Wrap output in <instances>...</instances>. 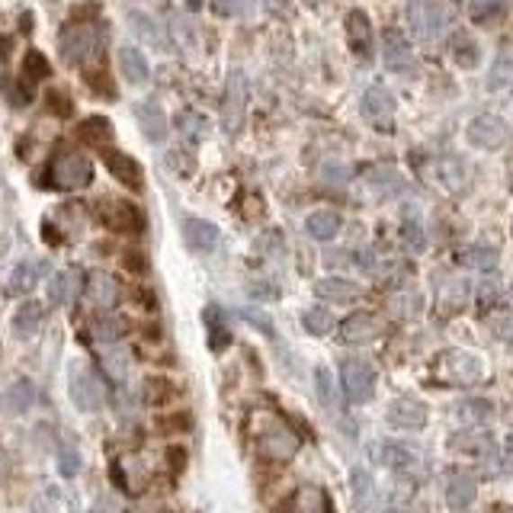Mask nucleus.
<instances>
[{
    "instance_id": "obj_21",
    "label": "nucleus",
    "mask_w": 513,
    "mask_h": 513,
    "mask_svg": "<svg viewBox=\"0 0 513 513\" xmlns=\"http://www.w3.org/2000/svg\"><path fill=\"white\" fill-rule=\"evenodd\" d=\"M84 289H87L90 302L96 308H112L119 302V295H122V286H119V279L112 273H94Z\"/></svg>"
},
{
    "instance_id": "obj_57",
    "label": "nucleus",
    "mask_w": 513,
    "mask_h": 513,
    "mask_svg": "<svg viewBox=\"0 0 513 513\" xmlns=\"http://www.w3.org/2000/svg\"><path fill=\"white\" fill-rule=\"evenodd\" d=\"M7 49H10V42L4 36H0V55H7Z\"/></svg>"
},
{
    "instance_id": "obj_59",
    "label": "nucleus",
    "mask_w": 513,
    "mask_h": 513,
    "mask_svg": "<svg viewBox=\"0 0 513 513\" xmlns=\"http://www.w3.org/2000/svg\"><path fill=\"white\" fill-rule=\"evenodd\" d=\"M283 513H289V510H283Z\"/></svg>"
},
{
    "instance_id": "obj_28",
    "label": "nucleus",
    "mask_w": 513,
    "mask_h": 513,
    "mask_svg": "<svg viewBox=\"0 0 513 513\" xmlns=\"http://www.w3.org/2000/svg\"><path fill=\"white\" fill-rule=\"evenodd\" d=\"M141 398H145V404H151V408H164V404H170L176 398V389L167 375H148V379L141 382Z\"/></svg>"
},
{
    "instance_id": "obj_7",
    "label": "nucleus",
    "mask_w": 513,
    "mask_h": 513,
    "mask_svg": "<svg viewBox=\"0 0 513 513\" xmlns=\"http://www.w3.org/2000/svg\"><path fill=\"white\" fill-rule=\"evenodd\" d=\"M340 385H344V395L353 404H366L375 395V369L369 366L366 359H344L340 363Z\"/></svg>"
},
{
    "instance_id": "obj_23",
    "label": "nucleus",
    "mask_w": 513,
    "mask_h": 513,
    "mask_svg": "<svg viewBox=\"0 0 513 513\" xmlns=\"http://www.w3.org/2000/svg\"><path fill=\"white\" fill-rule=\"evenodd\" d=\"M375 459L395 472H410L418 465V449L404 446V443H379L375 446Z\"/></svg>"
},
{
    "instance_id": "obj_8",
    "label": "nucleus",
    "mask_w": 513,
    "mask_h": 513,
    "mask_svg": "<svg viewBox=\"0 0 513 513\" xmlns=\"http://www.w3.org/2000/svg\"><path fill=\"white\" fill-rule=\"evenodd\" d=\"M465 139H469V145L482 148V151H500L510 141V125L500 116H494V112H482V116H475L469 122Z\"/></svg>"
},
{
    "instance_id": "obj_6",
    "label": "nucleus",
    "mask_w": 513,
    "mask_h": 513,
    "mask_svg": "<svg viewBox=\"0 0 513 513\" xmlns=\"http://www.w3.org/2000/svg\"><path fill=\"white\" fill-rule=\"evenodd\" d=\"M100 221L116 235H141L145 231V212L129 199H103Z\"/></svg>"
},
{
    "instance_id": "obj_5",
    "label": "nucleus",
    "mask_w": 513,
    "mask_h": 513,
    "mask_svg": "<svg viewBox=\"0 0 513 513\" xmlns=\"http://www.w3.org/2000/svg\"><path fill=\"white\" fill-rule=\"evenodd\" d=\"M68 392H71V401L77 410L84 414H96L106 401V389H103L100 375L94 373L84 363H74L71 366V379H68Z\"/></svg>"
},
{
    "instance_id": "obj_30",
    "label": "nucleus",
    "mask_w": 513,
    "mask_h": 513,
    "mask_svg": "<svg viewBox=\"0 0 513 513\" xmlns=\"http://www.w3.org/2000/svg\"><path fill=\"white\" fill-rule=\"evenodd\" d=\"M244 84H241V74L231 71V81H228V94H225V106H228V132H238V125H241L244 116Z\"/></svg>"
},
{
    "instance_id": "obj_3",
    "label": "nucleus",
    "mask_w": 513,
    "mask_h": 513,
    "mask_svg": "<svg viewBox=\"0 0 513 513\" xmlns=\"http://www.w3.org/2000/svg\"><path fill=\"white\" fill-rule=\"evenodd\" d=\"M256 449H260L264 459L289 462L295 453H299V436H295L286 424H279V420H273V418H264L256 424Z\"/></svg>"
},
{
    "instance_id": "obj_51",
    "label": "nucleus",
    "mask_w": 513,
    "mask_h": 513,
    "mask_svg": "<svg viewBox=\"0 0 513 513\" xmlns=\"http://www.w3.org/2000/svg\"><path fill=\"white\" fill-rule=\"evenodd\" d=\"M122 264H125V270H129V273H148V256L139 254V250H125Z\"/></svg>"
},
{
    "instance_id": "obj_26",
    "label": "nucleus",
    "mask_w": 513,
    "mask_h": 513,
    "mask_svg": "<svg viewBox=\"0 0 513 513\" xmlns=\"http://www.w3.org/2000/svg\"><path fill=\"white\" fill-rule=\"evenodd\" d=\"M340 215L334 212V209H318V212L308 215L305 228H308V235L315 238V241H334V238L340 235Z\"/></svg>"
},
{
    "instance_id": "obj_1",
    "label": "nucleus",
    "mask_w": 513,
    "mask_h": 513,
    "mask_svg": "<svg viewBox=\"0 0 513 513\" xmlns=\"http://www.w3.org/2000/svg\"><path fill=\"white\" fill-rule=\"evenodd\" d=\"M45 180H49L51 190H68V193L84 190V186L94 184V161H90L81 148L61 145L58 151L51 154Z\"/></svg>"
},
{
    "instance_id": "obj_43",
    "label": "nucleus",
    "mask_w": 513,
    "mask_h": 513,
    "mask_svg": "<svg viewBox=\"0 0 513 513\" xmlns=\"http://www.w3.org/2000/svg\"><path fill=\"white\" fill-rule=\"evenodd\" d=\"M315 392H318V401L328 410L338 404V392H334V379H330L328 369H315Z\"/></svg>"
},
{
    "instance_id": "obj_11",
    "label": "nucleus",
    "mask_w": 513,
    "mask_h": 513,
    "mask_svg": "<svg viewBox=\"0 0 513 513\" xmlns=\"http://www.w3.org/2000/svg\"><path fill=\"white\" fill-rule=\"evenodd\" d=\"M340 340L350 346H363V344H373L375 338L382 334V321L373 315V311H353L350 318L340 321Z\"/></svg>"
},
{
    "instance_id": "obj_47",
    "label": "nucleus",
    "mask_w": 513,
    "mask_h": 513,
    "mask_svg": "<svg viewBox=\"0 0 513 513\" xmlns=\"http://www.w3.org/2000/svg\"><path fill=\"white\" fill-rule=\"evenodd\" d=\"M353 491H356V504L366 510L369 504H373V482H369L366 472H353Z\"/></svg>"
},
{
    "instance_id": "obj_39",
    "label": "nucleus",
    "mask_w": 513,
    "mask_h": 513,
    "mask_svg": "<svg viewBox=\"0 0 513 513\" xmlns=\"http://www.w3.org/2000/svg\"><path fill=\"white\" fill-rule=\"evenodd\" d=\"M174 125H176V132L186 135V139H199V135L209 132V119L199 116V112H193V110L180 112V116L174 119Z\"/></svg>"
},
{
    "instance_id": "obj_9",
    "label": "nucleus",
    "mask_w": 513,
    "mask_h": 513,
    "mask_svg": "<svg viewBox=\"0 0 513 513\" xmlns=\"http://www.w3.org/2000/svg\"><path fill=\"white\" fill-rule=\"evenodd\" d=\"M395 110H398V103L389 87L375 84V87H369L366 94H363V116H366V122L375 125L379 132H392V129H395Z\"/></svg>"
},
{
    "instance_id": "obj_48",
    "label": "nucleus",
    "mask_w": 513,
    "mask_h": 513,
    "mask_svg": "<svg viewBox=\"0 0 513 513\" xmlns=\"http://www.w3.org/2000/svg\"><path fill=\"white\" fill-rule=\"evenodd\" d=\"M238 315H241L248 324H254V328L260 330V334H266V338H276V328H273V321L264 315V311H256V308H241Z\"/></svg>"
},
{
    "instance_id": "obj_16",
    "label": "nucleus",
    "mask_w": 513,
    "mask_h": 513,
    "mask_svg": "<svg viewBox=\"0 0 513 513\" xmlns=\"http://www.w3.org/2000/svg\"><path fill=\"white\" fill-rule=\"evenodd\" d=\"M45 324V305L36 299H26L14 311V334L20 340H32Z\"/></svg>"
},
{
    "instance_id": "obj_27",
    "label": "nucleus",
    "mask_w": 513,
    "mask_h": 513,
    "mask_svg": "<svg viewBox=\"0 0 513 513\" xmlns=\"http://www.w3.org/2000/svg\"><path fill=\"white\" fill-rule=\"evenodd\" d=\"M77 139L84 145H94V148H106L112 141V122L106 116H87L81 125H77Z\"/></svg>"
},
{
    "instance_id": "obj_41",
    "label": "nucleus",
    "mask_w": 513,
    "mask_h": 513,
    "mask_svg": "<svg viewBox=\"0 0 513 513\" xmlns=\"http://www.w3.org/2000/svg\"><path fill=\"white\" fill-rule=\"evenodd\" d=\"M504 0H475L472 4V20L475 22H482V26H488V22H494V20H500L504 16Z\"/></svg>"
},
{
    "instance_id": "obj_49",
    "label": "nucleus",
    "mask_w": 513,
    "mask_h": 513,
    "mask_svg": "<svg viewBox=\"0 0 513 513\" xmlns=\"http://www.w3.org/2000/svg\"><path fill=\"white\" fill-rule=\"evenodd\" d=\"M58 469H61V475H68V478L77 475V469H81V455H77V449H74V446H65V449H61Z\"/></svg>"
},
{
    "instance_id": "obj_44",
    "label": "nucleus",
    "mask_w": 513,
    "mask_h": 513,
    "mask_svg": "<svg viewBox=\"0 0 513 513\" xmlns=\"http://www.w3.org/2000/svg\"><path fill=\"white\" fill-rule=\"evenodd\" d=\"M45 106H49L51 112L58 119H68L74 112V103H71V96L65 94V90H58V87H51V90H45Z\"/></svg>"
},
{
    "instance_id": "obj_13",
    "label": "nucleus",
    "mask_w": 513,
    "mask_h": 513,
    "mask_svg": "<svg viewBox=\"0 0 513 513\" xmlns=\"http://www.w3.org/2000/svg\"><path fill=\"white\" fill-rule=\"evenodd\" d=\"M385 420L398 430H424L427 427V404L420 398H395L385 410Z\"/></svg>"
},
{
    "instance_id": "obj_38",
    "label": "nucleus",
    "mask_w": 513,
    "mask_h": 513,
    "mask_svg": "<svg viewBox=\"0 0 513 513\" xmlns=\"http://www.w3.org/2000/svg\"><path fill=\"white\" fill-rule=\"evenodd\" d=\"M302 324H305L308 334H315V338H324V334H330V328H334V318H330L328 308L315 305V308H308L305 315H302Z\"/></svg>"
},
{
    "instance_id": "obj_45",
    "label": "nucleus",
    "mask_w": 513,
    "mask_h": 513,
    "mask_svg": "<svg viewBox=\"0 0 513 513\" xmlns=\"http://www.w3.org/2000/svg\"><path fill=\"white\" fill-rule=\"evenodd\" d=\"M256 10V0H215L219 16H250Z\"/></svg>"
},
{
    "instance_id": "obj_14",
    "label": "nucleus",
    "mask_w": 513,
    "mask_h": 513,
    "mask_svg": "<svg viewBox=\"0 0 513 513\" xmlns=\"http://www.w3.org/2000/svg\"><path fill=\"white\" fill-rule=\"evenodd\" d=\"M84 286H87V279H84V273L77 270V266H68V270H58L55 276H51L49 283V299L51 305H74V302L81 299Z\"/></svg>"
},
{
    "instance_id": "obj_42",
    "label": "nucleus",
    "mask_w": 513,
    "mask_h": 513,
    "mask_svg": "<svg viewBox=\"0 0 513 513\" xmlns=\"http://www.w3.org/2000/svg\"><path fill=\"white\" fill-rule=\"evenodd\" d=\"M193 427L190 410H174V414H161L158 418V430L161 433H186Z\"/></svg>"
},
{
    "instance_id": "obj_20",
    "label": "nucleus",
    "mask_w": 513,
    "mask_h": 513,
    "mask_svg": "<svg viewBox=\"0 0 513 513\" xmlns=\"http://www.w3.org/2000/svg\"><path fill=\"white\" fill-rule=\"evenodd\" d=\"M315 295L318 299H328L334 305H350L363 295V289L353 283V279H344V276H328V279H318L315 286Z\"/></svg>"
},
{
    "instance_id": "obj_25",
    "label": "nucleus",
    "mask_w": 513,
    "mask_h": 513,
    "mask_svg": "<svg viewBox=\"0 0 513 513\" xmlns=\"http://www.w3.org/2000/svg\"><path fill=\"white\" fill-rule=\"evenodd\" d=\"M100 369L110 375V379L125 382V379H129V373H132V353L125 350V346H119V344H110L106 350L100 353Z\"/></svg>"
},
{
    "instance_id": "obj_18",
    "label": "nucleus",
    "mask_w": 513,
    "mask_h": 513,
    "mask_svg": "<svg viewBox=\"0 0 513 513\" xmlns=\"http://www.w3.org/2000/svg\"><path fill=\"white\" fill-rule=\"evenodd\" d=\"M184 238H186V244H190L193 250H199V254H209V250L219 248L221 231L212 225V221H205V219H186L184 221Z\"/></svg>"
},
{
    "instance_id": "obj_35",
    "label": "nucleus",
    "mask_w": 513,
    "mask_h": 513,
    "mask_svg": "<svg viewBox=\"0 0 513 513\" xmlns=\"http://www.w3.org/2000/svg\"><path fill=\"white\" fill-rule=\"evenodd\" d=\"M51 74V65L39 49H30L22 55V81L26 84H42Z\"/></svg>"
},
{
    "instance_id": "obj_29",
    "label": "nucleus",
    "mask_w": 513,
    "mask_h": 513,
    "mask_svg": "<svg viewBox=\"0 0 513 513\" xmlns=\"http://www.w3.org/2000/svg\"><path fill=\"white\" fill-rule=\"evenodd\" d=\"M129 330L132 328H129V321H125L122 315H103L90 324V334H94V340H100V344H119Z\"/></svg>"
},
{
    "instance_id": "obj_46",
    "label": "nucleus",
    "mask_w": 513,
    "mask_h": 513,
    "mask_svg": "<svg viewBox=\"0 0 513 513\" xmlns=\"http://www.w3.org/2000/svg\"><path fill=\"white\" fill-rule=\"evenodd\" d=\"M205 321H209V344H212V350H221L231 340V334L221 328V321H215V308H205Z\"/></svg>"
},
{
    "instance_id": "obj_19",
    "label": "nucleus",
    "mask_w": 513,
    "mask_h": 513,
    "mask_svg": "<svg viewBox=\"0 0 513 513\" xmlns=\"http://www.w3.org/2000/svg\"><path fill=\"white\" fill-rule=\"evenodd\" d=\"M36 404V385H32L30 379H16L10 382L7 389H4V395H0V408L7 410V414H26V410Z\"/></svg>"
},
{
    "instance_id": "obj_56",
    "label": "nucleus",
    "mask_w": 513,
    "mask_h": 513,
    "mask_svg": "<svg viewBox=\"0 0 513 513\" xmlns=\"http://www.w3.org/2000/svg\"><path fill=\"white\" fill-rule=\"evenodd\" d=\"M184 4H186L190 10H199V7H202V0H184Z\"/></svg>"
},
{
    "instance_id": "obj_37",
    "label": "nucleus",
    "mask_w": 513,
    "mask_h": 513,
    "mask_svg": "<svg viewBox=\"0 0 513 513\" xmlns=\"http://www.w3.org/2000/svg\"><path fill=\"white\" fill-rule=\"evenodd\" d=\"M401 241L410 254H424L427 250V238H424V228H420L418 215H408V219L401 221Z\"/></svg>"
},
{
    "instance_id": "obj_52",
    "label": "nucleus",
    "mask_w": 513,
    "mask_h": 513,
    "mask_svg": "<svg viewBox=\"0 0 513 513\" xmlns=\"http://www.w3.org/2000/svg\"><path fill=\"white\" fill-rule=\"evenodd\" d=\"M167 465H170L174 472L184 469V465H186V449H184V446H170V449H167Z\"/></svg>"
},
{
    "instance_id": "obj_22",
    "label": "nucleus",
    "mask_w": 513,
    "mask_h": 513,
    "mask_svg": "<svg viewBox=\"0 0 513 513\" xmlns=\"http://www.w3.org/2000/svg\"><path fill=\"white\" fill-rule=\"evenodd\" d=\"M135 116H139V125L141 132L148 135V141H164L167 139V116H164V110L158 106V103H139L135 106Z\"/></svg>"
},
{
    "instance_id": "obj_50",
    "label": "nucleus",
    "mask_w": 513,
    "mask_h": 513,
    "mask_svg": "<svg viewBox=\"0 0 513 513\" xmlns=\"http://www.w3.org/2000/svg\"><path fill=\"white\" fill-rule=\"evenodd\" d=\"M302 513H324V494L318 488H305L302 491V504H299Z\"/></svg>"
},
{
    "instance_id": "obj_17",
    "label": "nucleus",
    "mask_w": 513,
    "mask_h": 513,
    "mask_svg": "<svg viewBox=\"0 0 513 513\" xmlns=\"http://www.w3.org/2000/svg\"><path fill=\"white\" fill-rule=\"evenodd\" d=\"M119 74H122L125 84H132V87L148 84L151 65H148L145 51H139L135 45H122V49H119Z\"/></svg>"
},
{
    "instance_id": "obj_4",
    "label": "nucleus",
    "mask_w": 513,
    "mask_h": 513,
    "mask_svg": "<svg viewBox=\"0 0 513 513\" xmlns=\"http://www.w3.org/2000/svg\"><path fill=\"white\" fill-rule=\"evenodd\" d=\"M408 30L420 42H433L446 30V7L443 0H408Z\"/></svg>"
},
{
    "instance_id": "obj_40",
    "label": "nucleus",
    "mask_w": 513,
    "mask_h": 513,
    "mask_svg": "<svg viewBox=\"0 0 513 513\" xmlns=\"http://www.w3.org/2000/svg\"><path fill=\"white\" fill-rule=\"evenodd\" d=\"M455 418H459L465 427H478L491 418V404L488 401H465V404L455 408Z\"/></svg>"
},
{
    "instance_id": "obj_32",
    "label": "nucleus",
    "mask_w": 513,
    "mask_h": 513,
    "mask_svg": "<svg viewBox=\"0 0 513 513\" xmlns=\"http://www.w3.org/2000/svg\"><path fill=\"white\" fill-rule=\"evenodd\" d=\"M453 58H455V65L465 68V71L478 68V61H482V49H478V42L469 36V32H455L453 36Z\"/></svg>"
},
{
    "instance_id": "obj_2",
    "label": "nucleus",
    "mask_w": 513,
    "mask_h": 513,
    "mask_svg": "<svg viewBox=\"0 0 513 513\" xmlns=\"http://www.w3.org/2000/svg\"><path fill=\"white\" fill-rule=\"evenodd\" d=\"M58 49H61L65 65L81 68L103 55V49H106V32L96 30L94 22H77V26H68L65 30V36L58 39Z\"/></svg>"
},
{
    "instance_id": "obj_54",
    "label": "nucleus",
    "mask_w": 513,
    "mask_h": 513,
    "mask_svg": "<svg viewBox=\"0 0 513 513\" xmlns=\"http://www.w3.org/2000/svg\"><path fill=\"white\" fill-rule=\"evenodd\" d=\"M324 176H328V180H346V176H350V170H344V167H324Z\"/></svg>"
},
{
    "instance_id": "obj_55",
    "label": "nucleus",
    "mask_w": 513,
    "mask_h": 513,
    "mask_svg": "<svg viewBox=\"0 0 513 513\" xmlns=\"http://www.w3.org/2000/svg\"><path fill=\"white\" fill-rule=\"evenodd\" d=\"M7 472H10V455L7 449L0 446V478H7Z\"/></svg>"
},
{
    "instance_id": "obj_53",
    "label": "nucleus",
    "mask_w": 513,
    "mask_h": 513,
    "mask_svg": "<svg viewBox=\"0 0 513 513\" xmlns=\"http://www.w3.org/2000/svg\"><path fill=\"white\" fill-rule=\"evenodd\" d=\"M494 299H498V283L482 289V305H494Z\"/></svg>"
},
{
    "instance_id": "obj_36",
    "label": "nucleus",
    "mask_w": 513,
    "mask_h": 513,
    "mask_svg": "<svg viewBox=\"0 0 513 513\" xmlns=\"http://www.w3.org/2000/svg\"><path fill=\"white\" fill-rule=\"evenodd\" d=\"M459 260L465 266H475V270H494L498 266V250L494 248H488V244H475V248H469V250H462L459 254Z\"/></svg>"
},
{
    "instance_id": "obj_24",
    "label": "nucleus",
    "mask_w": 513,
    "mask_h": 513,
    "mask_svg": "<svg viewBox=\"0 0 513 513\" xmlns=\"http://www.w3.org/2000/svg\"><path fill=\"white\" fill-rule=\"evenodd\" d=\"M478 498V482L472 475H453L446 484V504L449 510H465V507H472Z\"/></svg>"
},
{
    "instance_id": "obj_10",
    "label": "nucleus",
    "mask_w": 513,
    "mask_h": 513,
    "mask_svg": "<svg viewBox=\"0 0 513 513\" xmlns=\"http://www.w3.org/2000/svg\"><path fill=\"white\" fill-rule=\"evenodd\" d=\"M103 161H106V170L112 174V180H119V186H125V190L132 193L145 190V170H141V164L135 161L132 154L103 148Z\"/></svg>"
},
{
    "instance_id": "obj_58",
    "label": "nucleus",
    "mask_w": 513,
    "mask_h": 513,
    "mask_svg": "<svg viewBox=\"0 0 513 513\" xmlns=\"http://www.w3.org/2000/svg\"><path fill=\"white\" fill-rule=\"evenodd\" d=\"M507 449H510V453H513V433H510V440H507Z\"/></svg>"
},
{
    "instance_id": "obj_33",
    "label": "nucleus",
    "mask_w": 513,
    "mask_h": 513,
    "mask_svg": "<svg viewBox=\"0 0 513 513\" xmlns=\"http://www.w3.org/2000/svg\"><path fill=\"white\" fill-rule=\"evenodd\" d=\"M510 84H513V51L500 49L491 71H488V90H504L510 87Z\"/></svg>"
},
{
    "instance_id": "obj_15",
    "label": "nucleus",
    "mask_w": 513,
    "mask_h": 513,
    "mask_svg": "<svg viewBox=\"0 0 513 513\" xmlns=\"http://www.w3.org/2000/svg\"><path fill=\"white\" fill-rule=\"evenodd\" d=\"M346 39H350V49L356 51L359 58H373V22H369V16L363 10L346 14Z\"/></svg>"
},
{
    "instance_id": "obj_12",
    "label": "nucleus",
    "mask_w": 513,
    "mask_h": 513,
    "mask_svg": "<svg viewBox=\"0 0 513 513\" xmlns=\"http://www.w3.org/2000/svg\"><path fill=\"white\" fill-rule=\"evenodd\" d=\"M382 58H385V68H389L392 74L414 71V51H410V42L398 30L382 32Z\"/></svg>"
},
{
    "instance_id": "obj_31",
    "label": "nucleus",
    "mask_w": 513,
    "mask_h": 513,
    "mask_svg": "<svg viewBox=\"0 0 513 513\" xmlns=\"http://www.w3.org/2000/svg\"><path fill=\"white\" fill-rule=\"evenodd\" d=\"M36 283H39V264H32V260H22V264H16L14 273H10L7 292L10 295H30L32 289H36Z\"/></svg>"
},
{
    "instance_id": "obj_34",
    "label": "nucleus",
    "mask_w": 513,
    "mask_h": 513,
    "mask_svg": "<svg viewBox=\"0 0 513 513\" xmlns=\"http://www.w3.org/2000/svg\"><path fill=\"white\" fill-rule=\"evenodd\" d=\"M369 184L375 186L379 196H398V193H404V176L392 167H375L369 174Z\"/></svg>"
}]
</instances>
